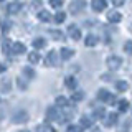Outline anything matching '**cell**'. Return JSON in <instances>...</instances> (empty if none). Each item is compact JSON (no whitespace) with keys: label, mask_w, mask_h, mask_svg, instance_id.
Segmentation results:
<instances>
[{"label":"cell","mask_w":132,"mask_h":132,"mask_svg":"<svg viewBox=\"0 0 132 132\" xmlns=\"http://www.w3.org/2000/svg\"><path fill=\"white\" fill-rule=\"evenodd\" d=\"M82 99H84V93H82V91H74L73 96H71L73 102H79V101H82Z\"/></svg>","instance_id":"obj_24"},{"label":"cell","mask_w":132,"mask_h":132,"mask_svg":"<svg viewBox=\"0 0 132 132\" xmlns=\"http://www.w3.org/2000/svg\"><path fill=\"white\" fill-rule=\"evenodd\" d=\"M84 5H86V2H82V0H79V2H71L69 3V12H71L73 15H78L82 8H84Z\"/></svg>","instance_id":"obj_6"},{"label":"cell","mask_w":132,"mask_h":132,"mask_svg":"<svg viewBox=\"0 0 132 132\" xmlns=\"http://www.w3.org/2000/svg\"><path fill=\"white\" fill-rule=\"evenodd\" d=\"M117 119H119V116L117 112H111V114H107V119H106V126H114L116 122H117Z\"/></svg>","instance_id":"obj_20"},{"label":"cell","mask_w":132,"mask_h":132,"mask_svg":"<svg viewBox=\"0 0 132 132\" xmlns=\"http://www.w3.org/2000/svg\"><path fill=\"white\" fill-rule=\"evenodd\" d=\"M94 124V119L93 117H88V116H82V117L79 119V126L82 127V129H91Z\"/></svg>","instance_id":"obj_11"},{"label":"cell","mask_w":132,"mask_h":132,"mask_svg":"<svg viewBox=\"0 0 132 132\" xmlns=\"http://www.w3.org/2000/svg\"><path fill=\"white\" fill-rule=\"evenodd\" d=\"M121 20H122V15L119 13L117 10H112V12L107 13V22H109V23H119Z\"/></svg>","instance_id":"obj_8"},{"label":"cell","mask_w":132,"mask_h":132,"mask_svg":"<svg viewBox=\"0 0 132 132\" xmlns=\"http://www.w3.org/2000/svg\"><path fill=\"white\" fill-rule=\"evenodd\" d=\"M22 132H30V130H22Z\"/></svg>","instance_id":"obj_40"},{"label":"cell","mask_w":132,"mask_h":132,"mask_svg":"<svg viewBox=\"0 0 132 132\" xmlns=\"http://www.w3.org/2000/svg\"><path fill=\"white\" fill-rule=\"evenodd\" d=\"M55 104H56V107H68L69 106V99L64 97V96H58Z\"/></svg>","instance_id":"obj_16"},{"label":"cell","mask_w":132,"mask_h":132,"mask_svg":"<svg viewBox=\"0 0 132 132\" xmlns=\"http://www.w3.org/2000/svg\"><path fill=\"white\" fill-rule=\"evenodd\" d=\"M22 2H10V3H7V13H10V15H15V13H18L20 10H22Z\"/></svg>","instance_id":"obj_5"},{"label":"cell","mask_w":132,"mask_h":132,"mask_svg":"<svg viewBox=\"0 0 132 132\" xmlns=\"http://www.w3.org/2000/svg\"><path fill=\"white\" fill-rule=\"evenodd\" d=\"M38 132H55V129L48 124H41V126H38Z\"/></svg>","instance_id":"obj_28"},{"label":"cell","mask_w":132,"mask_h":132,"mask_svg":"<svg viewBox=\"0 0 132 132\" xmlns=\"http://www.w3.org/2000/svg\"><path fill=\"white\" fill-rule=\"evenodd\" d=\"M64 86H66L68 89L74 91V89H76V86H78L76 78H73V76H66V78H64Z\"/></svg>","instance_id":"obj_13"},{"label":"cell","mask_w":132,"mask_h":132,"mask_svg":"<svg viewBox=\"0 0 132 132\" xmlns=\"http://www.w3.org/2000/svg\"><path fill=\"white\" fill-rule=\"evenodd\" d=\"M46 122H51V121H58L60 119V116H58V107L53 106V107H48L46 109Z\"/></svg>","instance_id":"obj_4"},{"label":"cell","mask_w":132,"mask_h":132,"mask_svg":"<svg viewBox=\"0 0 132 132\" xmlns=\"http://www.w3.org/2000/svg\"><path fill=\"white\" fill-rule=\"evenodd\" d=\"M106 64H107V68H109L111 71H116V69L121 68V64H122V58H121V56H117V55H112V56H109V58L106 60Z\"/></svg>","instance_id":"obj_2"},{"label":"cell","mask_w":132,"mask_h":132,"mask_svg":"<svg viewBox=\"0 0 132 132\" xmlns=\"http://www.w3.org/2000/svg\"><path fill=\"white\" fill-rule=\"evenodd\" d=\"M50 5L55 7V8H60L61 5H63V2H61V0H51V2H50Z\"/></svg>","instance_id":"obj_35"},{"label":"cell","mask_w":132,"mask_h":132,"mask_svg":"<svg viewBox=\"0 0 132 132\" xmlns=\"http://www.w3.org/2000/svg\"><path fill=\"white\" fill-rule=\"evenodd\" d=\"M64 20H66V13H64V12H58V13L55 15V22L56 23H63Z\"/></svg>","instance_id":"obj_27"},{"label":"cell","mask_w":132,"mask_h":132,"mask_svg":"<svg viewBox=\"0 0 132 132\" xmlns=\"http://www.w3.org/2000/svg\"><path fill=\"white\" fill-rule=\"evenodd\" d=\"M50 35L53 36V40H63L64 38V35H63V31H60V30H50Z\"/></svg>","instance_id":"obj_25"},{"label":"cell","mask_w":132,"mask_h":132,"mask_svg":"<svg viewBox=\"0 0 132 132\" xmlns=\"http://www.w3.org/2000/svg\"><path fill=\"white\" fill-rule=\"evenodd\" d=\"M91 7H93L94 12H102L107 7V2L106 0H93V2H91Z\"/></svg>","instance_id":"obj_7"},{"label":"cell","mask_w":132,"mask_h":132,"mask_svg":"<svg viewBox=\"0 0 132 132\" xmlns=\"http://www.w3.org/2000/svg\"><path fill=\"white\" fill-rule=\"evenodd\" d=\"M60 51H61V58H63L64 61L71 60V58L74 56V50H71V48H61Z\"/></svg>","instance_id":"obj_14"},{"label":"cell","mask_w":132,"mask_h":132,"mask_svg":"<svg viewBox=\"0 0 132 132\" xmlns=\"http://www.w3.org/2000/svg\"><path fill=\"white\" fill-rule=\"evenodd\" d=\"M114 86H116V91H117V93H126L127 88H129V84H127L126 81H116Z\"/></svg>","instance_id":"obj_19"},{"label":"cell","mask_w":132,"mask_h":132,"mask_svg":"<svg viewBox=\"0 0 132 132\" xmlns=\"http://www.w3.org/2000/svg\"><path fill=\"white\" fill-rule=\"evenodd\" d=\"M40 60H41V56H40L38 51H30L28 53V61H30L31 64H38Z\"/></svg>","instance_id":"obj_17"},{"label":"cell","mask_w":132,"mask_h":132,"mask_svg":"<svg viewBox=\"0 0 132 132\" xmlns=\"http://www.w3.org/2000/svg\"><path fill=\"white\" fill-rule=\"evenodd\" d=\"M16 82H18V88H20V89H22V91H25V89H27V88H28V82H27V81H25V79H23V78H16Z\"/></svg>","instance_id":"obj_29"},{"label":"cell","mask_w":132,"mask_h":132,"mask_svg":"<svg viewBox=\"0 0 132 132\" xmlns=\"http://www.w3.org/2000/svg\"><path fill=\"white\" fill-rule=\"evenodd\" d=\"M124 51H126L127 55H132V41L130 40L124 43Z\"/></svg>","instance_id":"obj_31"},{"label":"cell","mask_w":132,"mask_h":132,"mask_svg":"<svg viewBox=\"0 0 132 132\" xmlns=\"http://www.w3.org/2000/svg\"><path fill=\"white\" fill-rule=\"evenodd\" d=\"M117 104H119V111H121V112H126V111L129 109V102H127L126 99H121Z\"/></svg>","instance_id":"obj_26"},{"label":"cell","mask_w":132,"mask_h":132,"mask_svg":"<svg viewBox=\"0 0 132 132\" xmlns=\"http://www.w3.org/2000/svg\"><path fill=\"white\" fill-rule=\"evenodd\" d=\"M97 99L101 102H104V104H111V106H114V102H116V97L109 93V91H106V89H99Z\"/></svg>","instance_id":"obj_1"},{"label":"cell","mask_w":132,"mask_h":132,"mask_svg":"<svg viewBox=\"0 0 132 132\" xmlns=\"http://www.w3.org/2000/svg\"><path fill=\"white\" fill-rule=\"evenodd\" d=\"M56 63H58V60H56V51H50L48 55H46V58H45V64L46 66H56Z\"/></svg>","instance_id":"obj_10"},{"label":"cell","mask_w":132,"mask_h":132,"mask_svg":"<svg viewBox=\"0 0 132 132\" xmlns=\"http://www.w3.org/2000/svg\"><path fill=\"white\" fill-rule=\"evenodd\" d=\"M112 5H114V7H122L124 2H117V0H116V2H112Z\"/></svg>","instance_id":"obj_38"},{"label":"cell","mask_w":132,"mask_h":132,"mask_svg":"<svg viewBox=\"0 0 132 132\" xmlns=\"http://www.w3.org/2000/svg\"><path fill=\"white\" fill-rule=\"evenodd\" d=\"M45 46H46V40H45V38H35V40H33V48H35V50H41Z\"/></svg>","instance_id":"obj_21"},{"label":"cell","mask_w":132,"mask_h":132,"mask_svg":"<svg viewBox=\"0 0 132 132\" xmlns=\"http://www.w3.org/2000/svg\"><path fill=\"white\" fill-rule=\"evenodd\" d=\"M12 121H13L15 124H23V122H27V121H28V112H27V111H23V109L16 111V112L12 116Z\"/></svg>","instance_id":"obj_3"},{"label":"cell","mask_w":132,"mask_h":132,"mask_svg":"<svg viewBox=\"0 0 132 132\" xmlns=\"http://www.w3.org/2000/svg\"><path fill=\"white\" fill-rule=\"evenodd\" d=\"M66 132H82V127L81 126H68Z\"/></svg>","instance_id":"obj_33"},{"label":"cell","mask_w":132,"mask_h":132,"mask_svg":"<svg viewBox=\"0 0 132 132\" xmlns=\"http://www.w3.org/2000/svg\"><path fill=\"white\" fill-rule=\"evenodd\" d=\"M106 109L104 107H96V109H94V119H104L106 117Z\"/></svg>","instance_id":"obj_22"},{"label":"cell","mask_w":132,"mask_h":132,"mask_svg":"<svg viewBox=\"0 0 132 132\" xmlns=\"http://www.w3.org/2000/svg\"><path fill=\"white\" fill-rule=\"evenodd\" d=\"M36 16H38L40 22H50V20H51V13L46 12V10H40L38 13H36Z\"/></svg>","instance_id":"obj_18"},{"label":"cell","mask_w":132,"mask_h":132,"mask_svg":"<svg viewBox=\"0 0 132 132\" xmlns=\"http://www.w3.org/2000/svg\"><path fill=\"white\" fill-rule=\"evenodd\" d=\"M69 119H71V116H69V114H63V116H60V119H58V122H60V124H64V122H68L69 121Z\"/></svg>","instance_id":"obj_34"},{"label":"cell","mask_w":132,"mask_h":132,"mask_svg":"<svg viewBox=\"0 0 132 132\" xmlns=\"http://www.w3.org/2000/svg\"><path fill=\"white\" fill-rule=\"evenodd\" d=\"M68 33H69V36H71L73 40H76V41L81 38V30L76 27V25H69V27H68Z\"/></svg>","instance_id":"obj_9"},{"label":"cell","mask_w":132,"mask_h":132,"mask_svg":"<svg viewBox=\"0 0 132 132\" xmlns=\"http://www.w3.org/2000/svg\"><path fill=\"white\" fill-rule=\"evenodd\" d=\"M23 74H25L27 79H33V78H35V69L30 68V66H25V68H23Z\"/></svg>","instance_id":"obj_23"},{"label":"cell","mask_w":132,"mask_h":132,"mask_svg":"<svg viewBox=\"0 0 132 132\" xmlns=\"http://www.w3.org/2000/svg\"><path fill=\"white\" fill-rule=\"evenodd\" d=\"M25 51H27V46H25L23 43H20V41H16V43L12 45V53H15V55H22Z\"/></svg>","instance_id":"obj_12"},{"label":"cell","mask_w":132,"mask_h":132,"mask_svg":"<svg viewBox=\"0 0 132 132\" xmlns=\"http://www.w3.org/2000/svg\"><path fill=\"white\" fill-rule=\"evenodd\" d=\"M84 45H86L88 48L96 46V45H97V36H96V35H88V36L84 38Z\"/></svg>","instance_id":"obj_15"},{"label":"cell","mask_w":132,"mask_h":132,"mask_svg":"<svg viewBox=\"0 0 132 132\" xmlns=\"http://www.w3.org/2000/svg\"><path fill=\"white\" fill-rule=\"evenodd\" d=\"M101 79H102V81H111V74H102Z\"/></svg>","instance_id":"obj_37"},{"label":"cell","mask_w":132,"mask_h":132,"mask_svg":"<svg viewBox=\"0 0 132 132\" xmlns=\"http://www.w3.org/2000/svg\"><path fill=\"white\" fill-rule=\"evenodd\" d=\"M129 30H130V31H132V25H130V27H129Z\"/></svg>","instance_id":"obj_39"},{"label":"cell","mask_w":132,"mask_h":132,"mask_svg":"<svg viewBox=\"0 0 132 132\" xmlns=\"http://www.w3.org/2000/svg\"><path fill=\"white\" fill-rule=\"evenodd\" d=\"M8 88H10V84L7 81H3L2 82V93H8Z\"/></svg>","instance_id":"obj_36"},{"label":"cell","mask_w":132,"mask_h":132,"mask_svg":"<svg viewBox=\"0 0 132 132\" xmlns=\"http://www.w3.org/2000/svg\"><path fill=\"white\" fill-rule=\"evenodd\" d=\"M10 27H12V23L5 22V20L2 22V33H3V35H7V33H8V30H10Z\"/></svg>","instance_id":"obj_32"},{"label":"cell","mask_w":132,"mask_h":132,"mask_svg":"<svg viewBox=\"0 0 132 132\" xmlns=\"http://www.w3.org/2000/svg\"><path fill=\"white\" fill-rule=\"evenodd\" d=\"M8 50H12V46L8 45V40H7V38H3V43H2V51L7 55V53H10Z\"/></svg>","instance_id":"obj_30"}]
</instances>
